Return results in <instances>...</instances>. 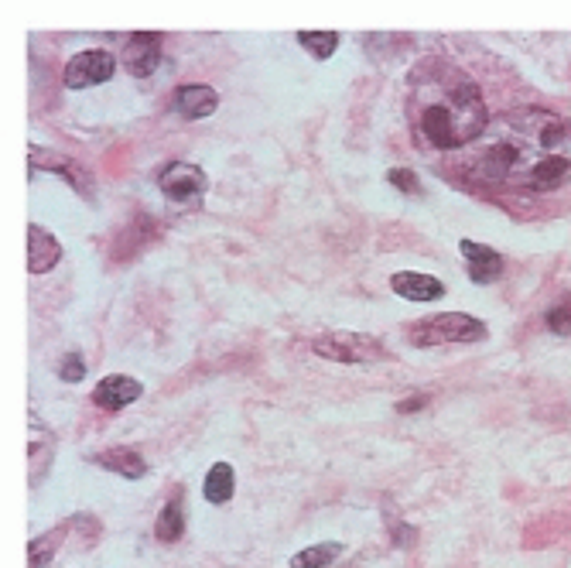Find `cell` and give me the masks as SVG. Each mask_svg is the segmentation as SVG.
<instances>
[{
    "label": "cell",
    "instance_id": "1",
    "mask_svg": "<svg viewBox=\"0 0 571 568\" xmlns=\"http://www.w3.org/2000/svg\"><path fill=\"white\" fill-rule=\"evenodd\" d=\"M472 175L520 192H554L571 182V124L548 110L496 117L476 141Z\"/></svg>",
    "mask_w": 571,
    "mask_h": 568
},
{
    "label": "cell",
    "instance_id": "2",
    "mask_svg": "<svg viewBox=\"0 0 571 568\" xmlns=\"http://www.w3.org/2000/svg\"><path fill=\"white\" fill-rule=\"evenodd\" d=\"M407 117L414 141L438 151L476 144L489 127L483 89L445 59H424L407 79Z\"/></svg>",
    "mask_w": 571,
    "mask_h": 568
},
{
    "label": "cell",
    "instance_id": "3",
    "mask_svg": "<svg viewBox=\"0 0 571 568\" xmlns=\"http://www.w3.org/2000/svg\"><path fill=\"white\" fill-rule=\"evenodd\" d=\"M489 336L486 322L466 312H442V315H428L418 319L407 329V343H414L418 350H431V346H448V343H483Z\"/></svg>",
    "mask_w": 571,
    "mask_h": 568
},
{
    "label": "cell",
    "instance_id": "4",
    "mask_svg": "<svg viewBox=\"0 0 571 568\" xmlns=\"http://www.w3.org/2000/svg\"><path fill=\"white\" fill-rule=\"evenodd\" d=\"M158 189L171 206L202 209V199H206L209 192V178L199 165H192V161H171V165L161 168Z\"/></svg>",
    "mask_w": 571,
    "mask_h": 568
},
{
    "label": "cell",
    "instance_id": "5",
    "mask_svg": "<svg viewBox=\"0 0 571 568\" xmlns=\"http://www.w3.org/2000/svg\"><path fill=\"white\" fill-rule=\"evenodd\" d=\"M312 353L322 360H336V363H377L387 360L380 339L363 336V332H322L312 339Z\"/></svg>",
    "mask_w": 571,
    "mask_h": 568
},
{
    "label": "cell",
    "instance_id": "6",
    "mask_svg": "<svg viewBox=\"0 0 571 568\" xmlns=\"http://www.w3.org/2000/svg\"><path fill=\"white\" fill-rule=\"evenodd\" d=\"M113 72H117V55L106 52V48H89V52L72 55L62 72V83L69 89H93L103 86Z\"/></svg>",
    "mask_w": 571,
    "mask_h": 568
},
{
    "label": "cell",
    "instance_id": "7",
    "mask_svg": "<svg viewBox=\"0 0 571 568\" xmlns=\"http://www.w3.org/2000/svg\"><path fill=\"white\" fill-rule=\"evenodd\" d=\"M28 165L62 175L65 182H69L72 189L79 192V196H93V175H89L86 168L79 165V161H72L69 154H59V151H52V148H38V144H31V148H28Z\"/></svg>",
    "mask_w": 571,
    "mask_h": 568
},
{
    "label": "cell",
    "instance_id": "8",
    "mask_svg": "<svg viewBox=\"0 0 571 568\" xmlns=\"http://www.w3.org/2000/svg\"><path fill=\"white\" fill-rule=\"evenodd\" d=\"M120 62L134 79H151L161 66V35L154 31H134L124 42Z\"/></svg>",
    "mask_w": 571,
    "mask_h": 568
},
{
    "label": "cell",
    "instance_id": "9",
    "mask_svg": "<svg viewBox=\"0 0 571 568\" xmlns=\"http://www.w3.org/2000/svg\"><path fill=\"white\" fill-rule=\"evenodd\" d=\"M137 397H144V384L134 377H127V373H110V377H103L100 384H96L93 391V404L103 411H124L127 404H134Z\"/></svg>",
    "mask_w": 571,
    "mask_h": 568
},
{
    "label": "cell",
    "instance_id": "10",
    "mask_svg": "<svg viewBox=\"0 0 571 568\" xmlns=\"http://www.w3.org/2000/svg\"><path fill=\"white\" fill-rule=\"evenodd\" d=\"M459 250L469 261V281L472 284H493V281L503 278V257L496 254L493 247L476 243V240H462Z\"/></svg>",
    "mask_w": 571,
    "mask_h": 568
},
{
    "label": "cell",
    "instance_id": "11",
    "mask_svg": "<svg viewBox=\"0 0 571 568\" xmlns=\"http://www.w3.org/2000/svg\"><path fill=\"white\" fill-rule=\"evenodd\" d=\"M175 110H178V117H185V120H206L219 110V93L206 83L178 86Z\"/></svg>",
    "mask_w": 571,
    "mask_h": 568
},
{
    "label": "cell",
    "instance_id": "12",
    "mask_svg": "<svg viewBox=\"0 0 571 568\" xmlns=\"http://www.w3.org/2000/svg\"><path fill=\"white\" fill-rule=\"evenodd\" d=\"M390 288L404 302H435V298L445 295V281H438L435 274H418V271H397L390 278Z\"/></svg>",
    "mask_w": 571,
    "mask_h": 568
},
{
    "label": "cell",
    "instance_id": "13",
    "mask_svg": "<svg viewBox=\"0 0 571 568\" xmlns=\"http://www.w3.org/2000/svg\"><path fill=\"white\" fill-rule=\"evenodd\" d=\"M62 261V243L45 230V226H28V271L48 274Z\"/></svg>",
    "mask_w": 571,
    "mask_h": 568
},
{
    "label": "cell",
    "instance_id": "14",
    "mask_svg": "<svg viewBox=\"0 0 571 568\" xmlns=\"http://www.w3.org/2000/svg\"><path fill=\"white\" fill-rule=\"evenodd\" d=\"M93 462H96V466H103V469H110V473L124 476V480H141V476L148 473V462H144V456L137 449H127V445L106 449Z\"/></svg>",
    "mask_w": 571,
    "mask_h": 568
},
{
    "label": "cell",
    "instance_id": "15",
    "mask_svg": "<svg viewBox=\"0 0 571 568\" xmlns=\"http://www.w3.org/2000/svg\"><path fill=\"white\" fill-rule=\"evenodd\" d=\"M182 534H185V507H182V493H175V497L161 507L158 521H154V538H158L161 545H175Z\"/></svg>",
    "mask_w": 571,
    "mask_h": 568
},
{
    "label": "cell",
    "instance_id": "16",
    "mask_svg": "<svg viewBox=\"0 0 571 568\" xmlns=\"http://www.w3.org/2000/svg\"><path fill=\"white\" fill-rule=\"evenodd\" d=\"M236 493V473L230 462H216V466L206 473V483H202V497L209 503H216V507H223V503H230Z\"/></svg>",
    "mask_w": 571,
    "mask_h": 568
},
{
    "label": "cell",
    "instance_id": "17",
    "mask_svg": "<svg viewBox=\"0 0 571 568\" xmlns=\"http://www.w3.org/2000/svg\"><path fill=\"white\" fill-rule=\"evenodd\" d=\"M65 541V527H52V531L38 534V538L28 541V568H48L52 558L59 555Z\"/></svg>",
    "mask_w": 571,
    "mask_h": 568
},
{
    "label": "cell",
    "instance_id": "18",
    "mask_svg": "<svg viewBox=\"0 0 571 568\" xmlns=\"http://www.w3.org/2000/svg\"><path fill=\"white\" fill-rule=\"evenodd\" d=\"M339 555H342L339 541H322V545H312V548L298 551V555H291L288 568H329Z\"/></svg>",
    "mask_w": 571,
    "mask_h": 568
},
{
    "label": "cell",
    "instance_id": "19",
    "mask_svg": "<svg viewBox=\"0 0 571 568\" xmlns=\"http://www.w3.org/2000/svg\"><path fill=\"white\" fill-rule=\"evenodd\" d=\"M298 45H305L315 59H332L339 48L336 31H298Z\"/></svg>",
    "mask_w": 571,
    "mask_h": 568
},
{
    "label": "cell",
    "instance_id": "20",
    "mask_svg": "<svg viewBox=\"0 0 571 568\" xmlns=\"http://www.w3.org/2000/svg\"><path fill=\"white\" fill-rule=\"evenodd\" d=\"M544 322H548V329L554 336H571V295H565L561 302H554L548 308V315H544Z\"/></svg>",
    "mask_w": 571,
    "mask_h": 568
},
{
    "label": "cell",
    "instance_id": "21",
    "mask_svg": "<svg viewBox=\"0 0 571 568\" xmlns=\"http://www.w3.org/2000/svg\"><path fill=\"white\" fill-rule=\"evenodd\" d=\"M387 182L394 185L397 192H404V196H421V182H418V175H414L411 168H390Z\"/></svg>",
    "mask_w": 571,
    "mask_h": 568
},
{
    "label": "cell",
    "instance_id": "22",
    "mask_svg": "<svg viewBox=\"0 0 571 568\" xmlns=\"http://www.w3.org/2000/svg\"><path fill=\"white\" fill-rule=\"evenodd\" d=\"M59 373H62L65 384H79V380L86 377V360H83V353H65L62 363H59Z\"/></svg>",
    "mask_w": 571,
    "mask_h": 568
},
{
    "label": "cell",
    "instance_id": "23",
    "mask_svg": "<svg viewBox=\"0 0 571 568\" xmlns=\"http://www.w3.org/2000/svg\"><path fill=\"white\" fill-rule=\"evenodd\" d=\"M428 401H431L428 394H411V397H404V401L397 404V411H401V415H411V411H421Z\"/></svg>",
    "mask_w": 571,
    "mask_h": 568
}]
</instances>
